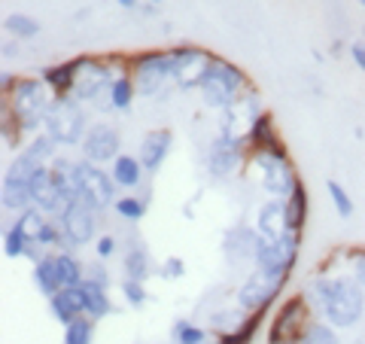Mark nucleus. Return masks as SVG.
I'll return each instance as SVG.
<instances>
[{
  "label": "nucleus",
  "mask_w": 365,
  "mask_h": 344,
  "mask_svg": "<svg viewBox=\"0 0 365 344\" xmlns=\"http://www.w3.org/2000/svg\"><path fill=\"white\" fill-rule=\"evenodd\" d=\"M304 295L317 320H326L332 329H353L365 317V290L353 274H317Z\"/></svg>",
  "instance_id": "obj_1"
},
{
  "label": "nucleus",
  "mask_w": 365,
  "mask_h": 344,
  "mask_svg": "<svg viewBox=\"0 0 365 344\" xmlns=\"http://www.w3.org/2000/svg\"><path fill=\"white\" fill-rule=\"evenodd\" d=\"M52 101H55V95H52V88L43 83V76H21L19 86L13 88V95L4 98V104L13 110V116L19 119L21 131L40 134Z\"/></svg>",
  "instance_id": "obj_2"
},
{
  "label": "nucleus",
  "mask_w": 365,
  "mask_h": 344,
  "mask_svg": "<svg viewBox=\"0 0 365 344\" xmlns=\"http://www.w3.org/2000/svg\"><path fill=\"white\" fill-rule=\"evenodd\" d=\"M247 88H250L247 74L237 64L220 59V55H213L207 74L201 76V86H198L204 107L210 110H228Z\"/></svg>",
  "instance_id": "obj_3"
},
{
  "label": "nucleus",
  "mask_w": 365,
  "mask_h": 344,
  "mask_svg": "<svg viewBox=\"0 0 365 344\" xmlns=\"http://www.w3.org/2000/svg\"><path fill=\"white\" fill-rule=\"evenodd\" d=\"M71 180H73V189H76V198L88 204L91 211H107L116 204L119 198V186H116V180H113L110 174V168L104 165H95V162H86L83 156L76 158V165L71 171Z\"/></svg>",
  "instance_id": "obj_4"
},
{
  "label": "nucleus",
  "mask_w": 365,
  "mask_h": 344,
  "mask_svg": "<svg viewBox=\"0 0 365 344\" xmlns=\"http://www.w3.org/2000/svg\"><path fill=\"white\" fill-rule=\"evenodd\" d=\"M128 67H131V79H134L137 95L140 98H155V95H162L168 83H177L174 79V55H170V49L137 52L128 59Z\"/></svg>",
  "instance_id": "obj_5"
},
{
  "label": "nucleus",
  "mask_w": 365,
  "mask_h": 344,
  "mask_svg": "<svg viewBox=\"0 0 365 344\" xmlns=\"http://www.w3.org/2000/svg\"><path fill=\"white\" fill-rule=\"evenodd\" d=\"M43 131L52 137L58 146H79L88 131V119H86V107L79 104L73 95L67 98H55L49 113H46Z\"/></svg>",
  "instance_id": "obj_6"
},
{
  "label": "nucleus",
  "mask_w": 365,
  "mask_h": 344,
  "mask_svg": "<svg viewBox=\"0 0 365 344\" xmlns=\"http://www.w3.org/2000/svg\"><path fill=\"white\" fill-rule=\"evenodd\" d=\"M299 253H302V235L299 232H287L280 241H265L259 238L256 247V271H262L271 280H289V274L299 265Z\"/></svg>",
  "instance_id": "obj_7"
},
{
  "label": "nucleus",
  "mask_w": 365,
  "mask_h": 344,
  "mask_svg": "<svg viewBox=\"0 0 365 344\" xmlns=\"http://www.w3.org/2000/svg\"><path fill=\"white\" fill-rule=\"evenodd\" d=\"M311 302H307L304 293H295L287 295L280 302V308L274 311L271 317V326H268V344H299L307 323H311Z\"/></svg>",
  "instance_id": "obj_8"
},
{
  "label": "nucleus",
  "mask_w": 365,
  "mask_h": 344,
  "mask_svg": "<svg viewBox=\"0 0 365 344\" xmlns=\"http://www.w3.org/2000/svg\"><path fill=\"white\" fill-rule=\"evenodd\" d=\"M79 74L73 86V98L79 104L91 101H107L110 104V86L119 74L113 71V59H95V55H79Z\"/></svg>",
  "instance_id": "obj_9"
},
{
  "label": "nucleus",
  "mask_w": 365,
  "mask_h": 344,
  "mask_svg": "<svg viewBox=\"0 0 365 344\" xmlns=\"http://www.w3.org/2000/svg\"><path fill=\"white\" fill-rule=\"evenodd\" d=\"M247 153L250 150H247L244 141H237V137H228V134H216L213 141H210V146H207V153H204V165H207L210 180L222 183L228 177H235L237 171H241Z\"/></svg>",
  "instance_id": "obj_10"
},
{
  "label": "nucleus",
  "mask_w": 365,
  "mask_h": 344,
  "mask_svg": "<svg viewBox=\"0 0 365 344\" xmlns=\"http://www.w3.org/2000/svg\"><path fill=\"white\" fill-rule=\"evenodd\" d=\"M283 286H287L283 280H271L262 271H250L235 293L237 308H241L244 314H268L274 308V302L280 299Z\"/></svg>",
  "instance_id": "obj_11"
},
{
  "label": "nucleus",
  "mask_w": 365,
  "mask_h": 344,
  "mask_svg": "<svg viewBox=\"0 0 365 344\" xmlns=\"http://www.w3.org/2000/svg\"><path fill=\"white\" fill-rule=\"evenodd\" d=\"M250 158H253V165L259 168L262 189H265L271 198H283V201H287L292 195V189H295V183L302 180L299 174H295L292 158H277V156H268V153H256Z\"/></svg>",
  "instance_id": "obj_12"
},
{
  "label": "nucleus",
  "mask_w": 365,
  "mask_h": 344,
  "mask_svg": "<svg viewBox=\"0 0 365 344\" xmlns=\"http://www.w3.org/2000/svg\"><path fill=\"white\" fill-rule=\"evenodd\" d=\"M55 220L61 226L67 247H86V244H95L101 238L98 235V211H91L88 204H83L79 198L67 204Z\"/></svg>",
  "instance_id": "obj_13"
},
{
  "label": "nucleus",
  "mask_w": 365,
  "mask_h": 344,
  "mask_svg": "<svg viewBox=\"0 0 365 344\" xmlns=\"http://www.w3.org/2000/svg\"><path fill=\"white\" fill-rule=\"evenodd\" d=\"M79 153H83L86 162L95 165H113L122 156V134L113 122H95L88 125V131L79 143Z\"/></svg>",
  "instance_id": "obj_14"
},
{
  "label": "nucleus",
  "mask_w": 365,
  "mask_h": 344,
  "mask_svg": "<svg viewBox=\"0 0 365 344\" xmlns=\"http://www.w3.org/2000/svg\"><path fill=\"white\" fill-rule=\"evenodd\" d=\"M58 150H61V146L55 143L46 131H40V134H34L31 141L25 143V150H19V153L13 156V162L6 165L4 174H13V177H25V180H28L37 168L52 165L55 156H58Z\"/></svg>",
  "instance_id": "obj_15"
},
{
  "label": "nucleus",
  "mask_w": 365,
  "mask_h": 344,
  "mask_svg": "<svg viewBox=\"0 0 365 344\" xmlns=\"http://www.w3.org/2000/svg\"><path fill=\"white\" fill-rule=\"evenodd\" d=\"M174 55V79L182 91H192L201 86V76L207 74V67L213 61V52L201 49V46H192V43H182L177 49H170Z\"/></svg>",
  "instance_id": "obj_16"
},
{
  "label": "nucleus",
  "mask_w": 365,
  "mask_h": 344,
  "mask_svg": "<svg viewBox=\"0 0 365 344\" xmlns=\"http://www.w3.org/2000/svg\"><path fill=\"white\" fill-rule=\"evenodd\" d=\"M256 247H259L256 226L237 223L232 228H225V235H222V256H225V262H232V265L253 262L256 259Z\"/></svg>",
  "instance_id": "obj_17"
},
{
  "label": "nucleus",
  "mask_w": 365,
  "mask_h": 344,
  "mask_svg": "<svg viewBox=\"0 0 365 344\" xmlns=\"http://www.w3.org/2000/svg\"><path fill=\"white\" fill-rule=\"evenodd\" d=\"M170 150H174V131H170V128H153V131L143 134L140 150H137V158H140L146 177H155L158 171H162V165H165V158L170 156Z\"/></svg>",
  "instance_id": "obj_18"
},
{
  "label": "nucleus",
  "mask_w": 365,
  "mask_h": 344,
  "mask_svg": "<svg viewBox=\"0 0 365 344\" xmlns=\"http://www.w3.org/2000/svg\"><path fill=\"white\" fill-rule=\"evenodd\" d=\"M256 232L265 241H280L289 232L287 228V201L283 198H268L262 208L256 211Z\"/></svg>",
  "instance_id": "obj_19"
},
{
  "label": "nucleus",
  "mask_w": 365,
  "mask_h": 344,
  "mask_svg": "<svg viewBox=\"0 0 365 344\" xmlns=\"http://www.w3.org/2000/svg\"><path fill=\"white\" fill-rule=\"evenodd\" d=\"M122 271H125V278L137 280V283H146L153 274H158V265L153 262V253H150V247H146L143 241H131V244L125 247Z\"/></svg>",
  "instance_id": "obj_20"
},
{
  "label": "nucleus",
  "mask_w": 365,
  "mask_h": 344,
  "mask_svg": "<svg viewBox=\"0 0 365 344\" xmlns=\"http://www.w3.org/2000/svg\"><path fill=\"white\" fill-rule=\"evenodd\" d=\"M79 55L71 61H61V64H49V67H43L40 76H43V83L52 88V95L55 98H67V95H73V86H76V74H79Z\"/></svg>",
  "instance_id": "obj_21"
},
{
  "label": "nucleus",
  "mask_w": 365,
  "mask_h": 344,
  "mask_svg": "<svg viewBox=\"0 0 365 344\" xmlns=\"http://www.w3.org/2000/svg\"><path fill=\"white\" fill-rule=\"evenodd\" d=\"M49 314L58 320L61 326H71L73 320L86 317L83 293H79V286H64L58 295H52V299H49Z\"/></svg>",
  "instance_id": "obj_22"
},
{
  "label": "nucleus",
  "mask_w": 365,
  "mask_h": 344,
  "mask_svg": "<svg viewBox=\"0 0 365 344\" xmlns=\"http://www.w3.org/2000/svg\"><path fill=\"white\" fill-rule=\"evenodd\" d=\"M0 204H4V211H13V213H25L28 208H34L28 180L4 174V183H0Z\"/></svg>",
  "instance_id": "obj_23"
},
{
  "label": "nucleus",
  "mask_w": 365,
  "mask_h": 344,
  "mask_svg": "<svg viewBox=\"0 0 365 344\" xmlns=\"http://www.w3.org/2000/svg\"><path fill=\"white\" fill-rule=\"evenodd\" d=\"M110 174H113V180H116L119 189L137 192V189H140V183H143V177H146V171H143V165H140V158H137V156L122 153L116 162L110 165Z\"/></svg>",
  "instance_id": "obj_24"
},
{
  "label": "nucleus",
  "mask_w": 365,
  "mask_h": 344,
  "mask_svg": "<svg viewBox=\"0 0 365 344\" xmlns=\"http://www.w3.org/2000/svg\"><path fill=\"white\" fill-rule=\"evenodd\" d=\"M307 208H311V195H307L304 180H299V183H295V189H292V195L287 198V228H289V232L304 235Z\"/></svg>",
  "instance_id": "obj_25"
},
{
  "label": "nucleus",
  "mask_w": 365,
  "mask_h": 344,
  "mask_svg": "<svg viewBox=\"0 0 365 344\" xmlns=\"http://www.w3.org/2000/svg\"><path fill=\"white\" fill-rule=\"evenodd\" d=\"M79 293H83V308H86V317L91 320H104L113 314V299H110V290L98 283H88L83 280L79 283Z\"/></svg>",
  "instance_id": "obj_26"
},
{
  "label": "nucleus",
  "mask_w": 365,
  "mask_h": 344,
  "mask_svg": "<svg viewBox=\"0 0 365 344\" xmlns=\"http://www.w3.org/2000/svg\"><path fill=\"white\" fill-rule=\"evenodd\" d=\"M34 283H37L40 295H46V299L61 293L58 271H55V253H46L40 262H34Z\"/></svg>",
  "instance_id": "obj_27"
},
{
  "label": "nucleus",
  "mask_w": 365,
  "mask_h": 344,
  "mask_svg": "<svg viewBox=\"0 0 365 344\" xmlns=\"http://www.w3.org/2000/svg\"><path fill=\"white\" fill-rule=\"evenodd\" d=\"M55 271H58L61 290L64 286H79L86 280V265L71 253V250H58V253H55Z\"/></svg>",
  "instance_id": "obj_28"
},
{
  "label": "nucleus",
  "mask_w": 365,
  "mask_h": 344,
  "mask_svg": "<svg viewBox=\"0 0 365 344\" xmlns=\"http://www.w3.org/2000/svg\"><path fill=\"white\" fill-rule=\"evenodd\" d=\"M134 95H137V86H134V79L128 71H122L116 79H113V86H110V110H131L134 104Z\"/></svg>",
  "instance_id": "obj_29"
},
{
  "label": "nucleus",
  "mask_w": 365,
  "mask_h": 344,
  "mask_svg": "<svg viewBox=\"0 0 365 344\" xmlns=\"http://www.w3.org/2000/svg\"><path fill=\"white\" fill-rule=\"evenodd\" d=\"M146 208H150V198H146V192L143 195H137V192L119 195L116 204H113L116 216H119V220H125V223H140L143 216H146Z\"/></svg>",
  "instance_id": "obj_30"
},
{
  "label": "nucleus",
  "mask_w": 365,
  "mask_h": 344,
  "mask_svg": "<svg viewBox=\"0 0 365 344\" xmlns=\"http://www.w3.org/2000/svg\"><path fill=\"white\" fill-rule=\"evenodd\" d=\"M34 244V238L25 232V226H21L19 220L6 228V235H4V256L6 259H19V256H25L28 253V247Z\"/></svg>",
  "instance_id": "obj_31"
},
{
  "label": "nucleus",
  "mask_w": 365,
  "mask_h": 344,
  "mask_svg": "<svg viewBox=\"0 0 365 344\" xmlns=\"http://www.w3.org/2000/svg\"><path fill=\"white\" fill-rule=\"evenodd\" d=\"M170 341L174 344H204V341H210V335H207V329L192 323V320H177V323L170 326Z\"/></svg>",
  "instance_id": "obj_32"
},
{
  "label": "nucleus",
  "mask_w": 365,
  "mask_h": 344,
  "mask_svg": "<svg viewBox=\"0 0 365 344\" xmlns=\"http://www.w3.org/2000/svg\"><path fill=\"white\" fill-rule=\"evenodd\" d=\"M4 28H6V34H13V40H31L40 34V21L25 13H13L4 19Z\"/></svg>",
  "instance_id": "obj_33"
},
{
  "label": "nucleus",
  "mask_w": 365,
  "mask_h": 344,
  "mask_svg": "<svg viewBox=\"0 0 365 344\" xmlns=\"http://www.w3.org/2000/svg\"><path fill=\"white\" fill-rule=\"evenodd\" d=\"M95 323L98 320H91V317L73 320L71 326H64L61 344H91V338H95Z\"/></svg>",
  "instance_id": "obj_34"
},
{
  "label": "nucleus",
  "mask_w": 365,
  "mask_h": 344,
  "mask_svg": "<svg viewBox=\"0 0 365 344\" xmlns=\"http://www.w3.org/2000/svg\"><path fill=\"white\" fill-rule=\"evenodd\" d=\"M247 320V314L241 311V308H237V311H232V308H222V311H213L210 314V329L216 332V335H228V332H235L237 326H241Z\"/></svg>",
  "instance_id": "obj_35"
},
{
  "label": "nucleus",
  "mask_w": 365,
  "mask_h": 344,
  "mask_svg": "<svg viewBox=\"0 0 365 344\" xmlns=\"http://www.w3.org/2000/svg\"><path fill=\"white\" fill-rule=\"evenodd\" d=\"M21 134H25V131H21L19 119L13 116V110L4 104V119H0V141H4V150H19Z\"/></svg>",
  "instance_id": "obj_36"
},
{
  "label": "nucleus",
  "mask_w": 365,
  "mask_h": 344,
  "mask_svg": "<svg viewBox=\"0 0 365 344\" xmlns=\"http://www.w3.org/2000/svg\"><path fill=\"white\" fill-rule=\"evenodd\" d=\"M299 344H341L338 335H335V329L326 323V320H311L304 329V335Z\"/></svg>",
  "instance_id": "obj_37"
},
{
  "label": "nucleus",
  "mask_w": 365,
  "mask_h": 344,
  "mask_svg": "<svg viewBox=\"0 0 365 344\" xmlns=\"http://www.w3.org/2000/svg\"><path fill=\"white\" fill-rule=\"evenodd\" d=\"M326 192H329V198H332V204H335V213L341 216V220H350V216H353V198H350V192L341 186L338 180H326Z\"/></svg>",
  "instance_id": "obj_38"
},
{
  "label": "nucleus",
  "mask_w": 365,
  "mask_h": 344,
  "mask_svg": "<svg viewBox=\"0 0 365 344\" xmlns=\"http://www.w3.org/2000/svg\"><path fill=\"white\" fill-rule=\"evenodd\" d=\"M119 290H122V299H125V305L128 308H143L146 302H150V293H146V283H137V280H128L125 278L122 283H119Z\"/></svg>",
  "instance_id": "obj_39"
},
{
  "label": "nucleus",
  "mask_w": 365,
  "mask_h": 344,
  "mask_svg": "<svg viewBox=\"0 0 365 344\" xmlns=\"http://www.w3.org/2000/svg\"><path fill=\"white\" fill-rule=\"evenodd\" d=\"M37 244H40L43 250L67 247V244H64V232H61V226H58V220H46V223H43V228H40V232H37Z\"/></svg>",
  "instance_id": "obj_40"
},
{
  "label": "nucleus",
  "mask_w": 365,
  "mask_h": 344,
  "mask_svg": "<svg viewBox=\"0 0 365 344\" xmlns=\"http://www.w3.org/2000/svg\"><path fill=\"white\" fill-rule=\"evenodd\" d=\"M344 259L350 262V274L362 290H365V247H350L344 250Z\"/></svg>",
  "instance_id": "obj_41"
},
{
  "label": "nucleus",
  "mask_w": 365,
  "mask_h": 344,
  "mask_svg": "<svg viewBox=\"0 0 365 344\" xmlns=\"http://www.w3.org/2000/svg\"><path fill=\"white\" fill-rule=\"evenodd\" d=\"M86 280H88V283L104 286V290H110V286H113V278H110V268L104 265V259L88 262V265H86Z\"/></svg>",
  "instance_id": "obj_42"
},
{
  "label": "nucleus",
  "mask_w": 365,
  "mask_h": 344,
  "mask_svg": "<svg viewBox=\"0 0 365 344\" xmlns=\"http://www.w3.org/2000/svg\"><path fill=\"white\" fill-rule=\"evenodd\" d=\"M182 274H186V262H182V256H168L158 262V278L162 280H180Z\"/></svg>",
  "instance_id": "obj_43"
},
{
  "label": "nucleus",
  "mask_w": 365,
  "mask_h": 344,
  "mask_svg": "<svg viewBox=\"0 0 365 344\" xmlns=\"http://www.w3.org/2000/svg\"><path fill=\"white\" fill-rule=\"evenodd\" d=\"M119 253V238L116 235H101L95 241V256L98 259H113Z\"/></svg>",
  "instance_id": "obj_44"
},
{
  "label": "nucleus",
  "mask_w": 365,
  "mask_h": 344,
  "mask_svg": "<svg viewBox=\"0 0 365 344\" xmlns=\"http://www.w3.org/2000/svg\"><path fill=\"white\" fill-rule=\"evenodd\" d=\"M19 79H21V76L9 74V71H4V74H0V91H4V98H9V95H13V88L19 86Z\"/></svg>",
  "instance_id": "obj_45"
},
{
  "label": "nucleus",
  "mask_w": 365,
  "mask_h": 344,
  "mask_svg": "<svg viewBox=\"0 0 365 344\" xmlns=\"http://www.w3.org/2000/svg\"><path fill=\"white\" fill-rule=\"evenodd\" d=\"M350 55H353V61H356L359 71H365V43H353L350 46Z\"/></svg>",
  "instance_id": "obj_46"
},
{
  "label": "nucleus",
  "mask_w": 365,
  "mask_h": 344,
  "mask_svg": "<svg viewBox=\"0 0 365 344\" xmlns=\"http://www.w3.org/2000/svg\"><path fill=\"white\" fill-rule=\"evenodd\" d=\"M0 49H4V59H16V55H19V43H16V40H13V43L4 40V46H0Z\"/></svg>",
  "instance_id": "obj_47"
},
{
  "label": "nucleus",
  "mask_w": 365,
  "mask_h": 344,
  "mask_svg": "<svg viewBox=\"0 0 365 344\" xmlns=\"http://www.w3.org/2000/svg\"><path fill=\"white\" fill-rule=\"evenodd\" d=\"M116 4H119L122 9H137V6H140V4H137V0H116Z\"/></svg>",
  "instance_id": "obj_48"
},
{
  "label": "nucleus",
  "mask_w": 365,
  "mask_h": 344,
  "mask_svg": "<svg viewBox=\"0 0 365 344\" xmlns=\"http://www.w3.org/2000/svg\"><path fill=\"white\" fill-rule=\"evenodd\" d=\"M150 4H162V0H150Z\"/></svg>",
  "instance_id": "obj_49"
},
{
  "label": "nucleus",
  "mask_w": 365,
  "mask_h": 344,
  "mask_svg": "<svg viewBox=\"0 0 365 344\" xmlns=\"http://www.w3.org/2000/svg\"><path fill=\"white\" fill-rule=\"evenodd\" d=\"M359 4H362V9H365V0H359Z\"/></svg>",
  "instance_id": "obj_50"
},
{
  "label": "nucleus",
  "mask_w": 365,
  "mask_h": 344,
  "mask_svg": "<svg viewBox=\"0 0 365 344\" xmlns=\"http://www.w3.org/2000/svg\"><path fill=\"white\" fill-rule=\"evenodd\" d=\"M362 34H365V25H362Z\"/></svg>",
  "instance_id": "obj_51"
}]
</instances>
